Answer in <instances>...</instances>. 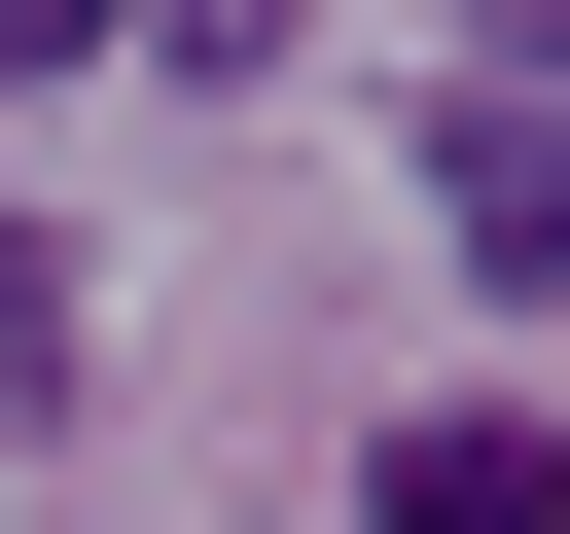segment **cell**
I'll return each mask as SVG.
<instances>
[{"instance_id": "4", "label": "cell", "mask_w": 570, "mask_h": 534, "mask_svg": "<svg viewBox=\"0 0 570 534\" xmlns=\"http://www.w3.org/2000/svg\"><path fill=\"white\" fill-rule=\"evenodd\" d=\"M463 36H499V71H570V0H463Z\"/></svg>"}, {"instance_id": "3", "label": "cell", "mask_w": 570, "mask_h": 534, "mask_svg": "<svg viewBox=\"0 0 570 534\" xmlns=\"http://www.w3.org/2000/svg\"><path fill=\"white\" fill-rule=\"evenodd\" d=\"M107 36H142V0H0V71H107Z\"/></svg>"}, {"instance_id": "2", "label": "cell", "mask_w": 570, "mask_h": 534, "mask_svg": "<svg viewBox=\"0 0 570 534\" xmlns=\"http://www.w3.org/2000/svg\"><path fill=\"white\" fill-rule=\"evenodd\" d=\"M356 534H570V427H499V392H463V427H392V463H356Z\"/></svg>"}, {"instance_id": "1", "label": "cell", "mask_w": 570, "mask_h": 534, "mask_svg": "<svg viewBox=\"0 0 570 534\" xmlns=\"http://www.w3.org/2000/svg\"><path fill=\"white\" fill-rule=\"evenodd\" d=\"M428 214H463V285H570V71H428Z\"/></svg>"}]
</instances>
